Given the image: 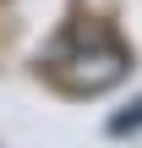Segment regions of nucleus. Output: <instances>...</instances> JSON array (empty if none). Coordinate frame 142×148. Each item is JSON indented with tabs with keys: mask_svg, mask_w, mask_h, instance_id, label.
I'll use <instances>...</instances> for the list:
<instances>
[{
	"mask_svg": "<svg viewBox=\"0 0 142 148\" xmlns=\"http://www.w3.org/2000/svg\"><path fill=\"white\" fill-rule=\"evenodd\" d=\"M126 66H131L126 44H120L109 27H99V22L71 27V33H66V38H60L49 55H44L49 82H55V88H66V93H77V99L115 88V82L126 77Z\"/></svg>",
	"mask_w": 142,
	"mask_h": 148,
	"instance_id": "obj_1",
	"label": "nucleus"
},
{
	"mask_svg": "<svg viewBox=\"0 0 142 148\" xmlns=\"http://www.w3.org/2000/svg\"><path fill=\"white\" fill-rule=\"evenodd\" d=\"M137 132H142V99L126 115H109V137H137Z\"/></svg>",
	"mask_w": 142,
	"mask_h": 148,
	"instance_id": "obj_2",
	"label": "nucleus"
}]
</instances>
